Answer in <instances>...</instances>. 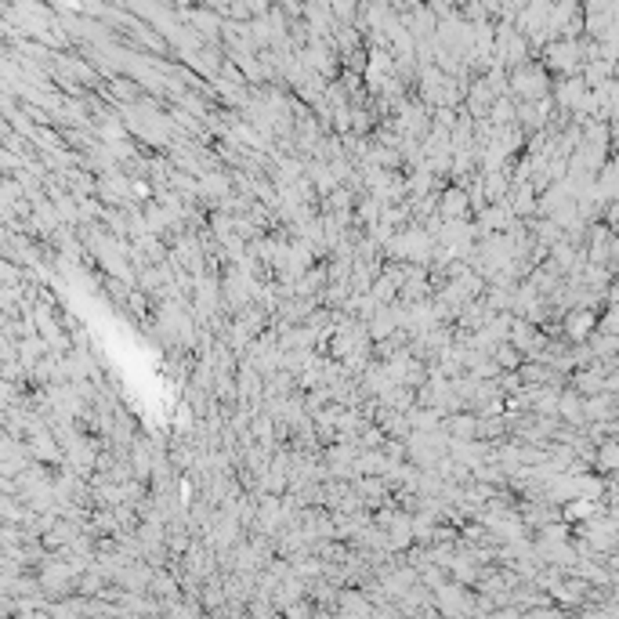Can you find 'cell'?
Masks as SVG:
<instances>
[{
    "mask_svg": "<svg viewBox=\"0 0 619 619\" xmlns=\"http://www.w3.org/2000/svg\"><path fill=\"white\" fill-rule=\"evenodd\" d=\"M131 471H134L138 482H145L152 475V453H149L145 442H134V449H131Z\"/></svg>",
    "mask_w": 619,
    "mask_h": 619,
    "instance_id": "cell-2",
    "label": "cell"
},
{
    "mask_svg": "<svg viewBox=\"0 0 619 619\" xmlns=\"http://www.w3.org/2000/svg\"><path fill=\"white\" fill-rule=\"evenodd\" d=\"M337 608L340 612H373V605L359 594H348V591H337Z\"/></svg>",
    "mask_w": 619,
    "mask_h": 619,
    "instance_id": "cell-5",
    "label": "cell"
},
{
    "mask_svg": "<svg viewBox=\"0 0 619 619\" xmlns=\"http://www.w3.org/2000/svg\"><path fill=\"white\" fill-rule=\"evenodd\" d=\"M468 207H471V192H468V181H453L438 192V214L446 221H463L468 217Z\"/></svg>",
    "mask_w": 619,
    "mask_h": 619,
    "instance_id": "cell-1",
    "label": "cell"
},
{
    "mask_svg": "<svg viewBox=\"0 0 619 619\" xmlns=\"http://www.w3.org/2000/svg\"><path fill=\"white\" fill-rule=\"evenodd\" d=\"M178 572L171 569V572H156L152 576V583H149V591L156 594V598H171V594H178V579H174Z\"/></svg>",
    "mask_w": 619,
    "mask_h": 619,
    "instance_id": "cell-4",
    "label": "cell"
},
{
    "mask_svg": "<svg viewBox=\"0 0 619 619\" xmlns=\"http://www.w3.org/2000/svg\"><path fill=\"white\" fill-rule=\"evenodd\" d=\"M442 428H446L453 438H463V435L471 438V435L478 431V420H475V416H463V413H453V416H446Z\"/></svg>",
    "mask_w": 619,
    "mask_h": 619,
    "instance_id": "cell-3",
    "label": "cell"
},
{
    "mask_svg": "<svg viewBox=\"0 0 619 619\" xmlns=\"http://www.w3.org/2000/svg\"><path fill=\"white\" fill-rule=\"evenodd\" d=\"M500 362H504V366H515V352H511V348H504V352H500Z\"/></svg>",
    "mask_w": 619,
    "mask_h": 619,
    "instance_id": "cell-6",
    "label": "cell"
}]
</instances>
